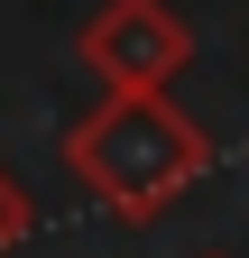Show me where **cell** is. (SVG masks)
Wrapping results in <instances>:
<instances>
[{"label":"cell","instance_id":"cell-1","mask_svg":"<svg viewBox=\"0 0 249 258\" xmlns=\"http://www.w3.org/2000/svg\"><path fill=\"white\" fill-rule=\"evenodd\" d=\"M65 166H74V184L102 212H120L139 231V221L175 212L184 194L203 184L212 139L166 102V92H102L83 120H65Z\"/></svg>","mask_w":249,"mask_h":258},{"label":"cell","instance_id":"cell-2","mask_svg":"<svg viewBox=\"0 0 249 258\" xmlns=\"http://www.w3.org/2000/svg\"><path fill=\"white\" fill-rule=\"evenodd\" d=\"M83 74H102V92H166L194 64V28L175 0H102L83 19Z\"/></svg>","mask_w":249,"mask_h":258},{"label":"cell","instance_id":"cell-3","mask_svg":"<svg viewBox=\"0 0 249 258\" xmlns=\"http://www.w3.org/2000/svg\"><path fill=\"white\" fill-rule=\"evenodd\" d=\"M28 231H37V203H28V194L10 184V166H0V258H10Z\"/></svg>","mask_w":249,"mask_h":258},{"label":"cell","instance_id":"cell-4","mask_svg":"<svg viewBox=\"0 0 249 258\" xmlns=\"http://www.w3.org/2000/svg\"><path fill=\"white\" fill-rule=\"evenodd\" d=\"M212 258H222V249H212Z\"/></svg>","mask_w":249,"mask_h":258}]
</instances>
